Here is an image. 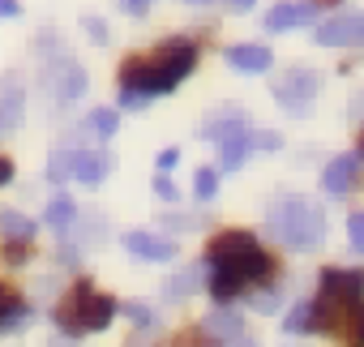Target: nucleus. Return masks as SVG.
Masks as SVG:
<instances>
[{"mask_svg":"<svg viewBox=\"0 0 364 347\" xmlns=\"http://www.w3.org/2000/svg\"><path fill=\"white\" fill-rule=\"evenodd\" d=\"M198 283H202V266H185V270H176V274L163 283V296H167V300H185V296L198 292Z\"/></svg>","mask_w":364,"mask_h":347,"instance_id":"obj_21","label":"nucleus"},{"mask_svg":"<svg viewBox=\"0 0 364 347\" xmlns=\"http://www.w3.org/2000/svg\"><path fill=\"white\" fill-rule=\"evenodd\" d=\"M249 154H253V146H249V133H240V137H228V142L219 146V167H223V171H240Z\"/></svg>","mask_w":364,"mask_h":347,"instance_id":"obj_22","label":"nucleus"},{"mask_svg":"<svg viewBox=\"0 0 364 347\" xmlns=\"http://www.w3.org/2000/svg\"><path fill=\"white\" fill-rule=\"evenodd\" d=\"M321 48H360L364 43V14H334L330 22L317 26Z\"/></svg>","mask_w":364,"mask_h":347,"instance_id":"obj_9","label":"nucleus"},{"mask_svg":"<svg viewBox=\"0 0 364 347\" xmlns=\"http://www.w3.org/2000/svg\"><path fill=\"white\" fill-rule=\"evenodd\" d=\"M48 347H69V343H48Z\"/></svg>","mask_w":364,"mask_h":347,"instance_id":"obj_42","label":"nucleus"},{"mask_svg":"<svg viewBox=\"0 0 364 347\" xmlns=\"http://www.w3.org/2000/svg\"><path fill=\"white\" fill-rule=\"evenodd\" d=\"M163 223H167L171 232H193V228H198V219H189V215H167Z\"/></svg>","mask_w":364,"mask_h":347,"instance_id":"obj_33","label":"nucleus"},{"mask_svg":"<svg viewBox=\"0 0 364 347\" xmlns=\"http://www.w3.org/2000/svg\"><path fill=\"white\" fill-rule=\"evenodd\" d=\"M5 262H9V266H26V262H31V245H18V240L5 245Z\"/></svg>","mask_w":364,"mask_h":347,"instance_id":"obj_31","label":"nucleus"},{"mask_svg":"<svg viewBox=\"0 0 364 347\" xmlns=\"http://www.w3.org/2000/svg\"><path fill=\"white\" fill-rule=\"evenodd\" d=\"M0 236H5V245H31V236H35V219H26L22 210H14V206H0Z\"/></svg>","mask_w":364,"mask_h":347,"instance_id":"obj_18","label":"nucleus"},{"mask_svg":"<svg viewBox=\"0 0 364 347\" xmlns=\"http://www.w3.org/2000/svg\"><path fill=\"white\" fill-rule=\"evenodd\" d=\"M270 90H274V99H279L291 116H304V112H309V103H313V99H317V90H321V78H317L313 69L296 65V69H287Z\"/></svg>","mask_w":364,"mask_h":347,"instance_id":"obj_5","label":"nucleus"},{"mask_svg":"<svg viewBox=\"0 0 364 347\" xmlns=\"http://www.w3.org/2000/svg\"><path fill=\"white\" fill-rule=\"evenodd\" d=\"M124 249L137 262H171L176 257V240H163V236H150V232H129Z\"/></svg>","mask_w":364,"mask_h":347,"instance_id":"obj_11","label":"nucleus"},{"mask_svg":"<svg viewBox=\"0 0 364 347\" xmlns=\"http://www.w3.org/2000/svg\"><path fill=\"white\" fill-rule=\"evenodd\" d=\"M249 146H253V150H262V154H274V150L283 146V137L266 129V133H249Z\"/></svg>","mask_w":364,"mask_h":347,"instance_id":"obj_27","label":"nucleus"},{"mask_svg":"<svg viewBox=\"0 0 364 347\" xmlns=\"http://www.w3.org/2000/svg\"><path fill=\"white\" fill-rule=\"evenodd\" d=\"M189 5H210V0H189Z\"/></svg>","mask_w":364,"mask_h":347,"instance_id":"obj_41","label":"nucleus"},{"mask_svg":"<svg viewBox=\"0 0 364 347\" xmlns=\"http://www.w3.org/2000/svg\"><path fill=\"white\" fill-rule=\"evenodd\" d=\"M0 18H22V5L18 0H0Z\"/></svg>","mask_w":364,"mask_h":347,"instance_id":"obj_37","label":"nucleus"},{"mask_svg":"<svg viewBox=\"0 0 364 347\" xmlns=\"http://www.w3.org/2000/svg\"><path fill=\"white\" fill-rule=\"evenodd\" d=\"M193 193H198L202 202H210V198L219 193V171H215V167H198V176H193Z\"/></svg>","mask_w":364,"mask_h":347,"instance_id":"obj_26","label":"nucleus"},{"mask_svg":"<svg viewBox=\"0 0 364 347\" xmlns=\"http://www.w3.org/2000/svg\"><path fill=\"white\" fill-rule=\"evenodd\" d=\"M321 292H334V296H343V300H360L364 274H360V270H326V274H321Z\"/></svg>","mask_w":364,"mask_h":347,"instance_id":"obj_19","label":"nucleus"},{"mask_svg":"<svg viewBox=\"0 0 364 347\" xmlns=\"http://www.w3.org/2000/svg\"><path fill=\"white\" fill-rule=\"evenodd\" d=\"M249 304L257 309V313H274L279 304H283V292L274 287V292H257V296H249Z\"/></svg>","mask_w":364,"mask_h":347,"instance_id":"obj_28","label":"nucleus"},{"mask_svg":"<svg viewBox=\"0 0 364 347\" xmlns=\"http://www.w3.org/2000/svg\"><path fill=\"white\" fill-rule=\"evenodd\" d=\"M347 240H351V249H355V253H364V210L347 219Z\"/></svg>","mask_w":364,"mask_h":347,"instance_id":"obj_29","label":"nucleus"},{"mask_svg":"<svg viewBox=\"0 0 364 347\" xmlns=\"http://www.w3.org/2000/svg\"><path fill=\"white\" fill-rule=\"evenodd\" d=\"M232 347H257V343H232Z\"/></svg>","mask_w":364,"mask_h":347,"instance_id":"obj_40","label":"nucleus"},{"mask_svg":"<svg viewBox=\"0 0 364 347\" xmlns=\"http://www.w3.org/2000/svg\"><path fill=\"white\" fill-rule=\"evenodd\" d=\"M112 317H116V300L103 296V292H95L90 279H77V283L69 287V296L56 304V326H60L65 338L99 334V330L112 326Z\"/></svg>","mask_w":364,"mask_h":347,"instance_id":"obj_4","label":"nucleus"},{"mask_svg":"<svg viewBox=\"0 0 364 347\" xmlns=\"http://www.w3.org/2000/svg\"><path fill=\"white\" fill-rule=\"evenodd\" d=\"M154 193H159L163 202H176V198H180V189H176L167 176H154Z\"/></svg>","mask_w":364,"mask_h":347,"instance_id":"obj_32","label":"nucleus"},{"mask_svg":"<svg viewBox=\"0 0 364 347\" xmlns=\"http://www.w3.org/2000/svg\"><path fill=\"white\" fill-rule=\"evenodd\" d=\"M82 150H86V124L60 133V142H56V150H52V159H48V185H65V181L73 176V163H77Z\"/></svg>","mask_w":364,"mask_h":347,"instance_id":"obj_7","label":"nucleus"},{"mask_svg":"<svg viewBox=\"0 0 364 347\" xmlns=\"http://www.w3.org/2000/svg\"><path fill=\"white\" fill-rule=\"evenodd\" d=\"M176 163H180V150H176V146H167V150L159 154V171H171Z\"/></svg>","mask_w":364,"mask_h":347,"instance_id":"obj_35","label":"nucleus"},{"mask_svg":"<svg viewBox=\"0 0 364 347\" xmlns=\"http://www.w3.org/2000/svg\"><path fill=\"white\" fill-rule=\"evenodd\" d=\"M107 167H112V154H107L103 146H86V150L77 154V163H73V176H77L86 189H95V185L107 176Z\"/></svg>","mask_w":364,"mask_h":347,"instance_id":"obj_12","label":"nucleus"},{"mask_svg":"<svg viewBox=\"0 0 364 347\" xmlns=\"http://www.w3.org/2000/svg\"><path fill=\"white\" fill-rule=\"evenodd\" d=\"M22 112H26V86H22V73L9 69L0 73V137L22 124Z\"/></svg>","mask_w":364,"mask_h":347,"instance_id":"obj_8","label":"nucleus"},{"mask_svg":"<svg viewBox=\"0 0 364 347\" xmlns=\"http://www.w3.org/2000/svg\"><path fill=\"white\" fill-rule=\"evenodd\" d=\"M355 167H360L355 154H338V159L326 163V171H321V189H326L330 198H343V193L351 189V181H355Z\"/></svg>","mask_w":364,"mask_h":347,"instance_id":"obj_13","label":"nucleus"},{"mask_svg":"<svg viewBox=\"0 0 364 347\" xmlns=\"http://www.w3.org/2000/svg\"><path fill=\"white\" fill-rule=\"evenodd\" d=\"M86 86H90V82H86V69H82L77 60L56 56V60L48 65V90H52L56 103H73V99H82Z\"/></svg>","mask_w":364,"mask_h":347,"instance_id":"obj_6","label":"nucleus"},{"mask_svg":"<svg viewBox=\"0 0 364 347\" xmlns=\"http://www.w3.org/2000/svg\"><path fill=\"white\" fill-rule=\"evenodd\" d=\"M26 317H31V304L22 300V292H18V287H9V283H0V334L22 330V326H26Z\"/></svg>","mask_w":364,"mask_h":347,"instance_id":"obj_15","label":"nucleus"},{"mask_svg":"<svg viewBox=\"0 0 364 347\" xmlns=\"http://www.w3.org/2000/svg\"><path fill=\"white\" fill-rule=\"evenodd\" d=\"M240 133H249V120H245V112H219L215 120H206L202 124V137H210V142H228V137H240Z\"/></svg>","mask_w":364,"mask_h":347,"instance_id":"obj_17","label":"nucleus"},{"mask_svg":"<svg viewBox=\"0 0 364 347\" xmlns=\"http://www.w3.org/2000/svg\"><path fill=\"white\" fill-rule=\"evenodd\" d=\"M86 31H90V35H95V39H99V43H103V39H107V26H103V22H99V18H86Z\"/></svg>","mask_w":364,"mask_h":347,"instance_id":"obj_38","label":"nucleus"},{"mask_svg":"<svg viewBox=\"0 0 364 347\" xmlns=\"http://www.w3.org/2000/svg\"><path fill=\"white\" fill-rule=\"evenodd\" d=\"M43 219H48V228H52V232L69 236V232L77 228V206H73V202H69L65 193H56V198L48 202V215H43Z\"/></svg>","mask_w":364,"mask_h":347,"instance_id":"obj_20","label":"nucleus"},{"mask_svg":"<svg viewBox=\"0 0 364 347\" xmlns=\"http://www.w3.org/2000/svg\"><path fill=\"white\" fill-rule=\"evenodd\" d=\"M35 43H39V48H35V52H39V60H48V56L56 60V48H60L56 31H39V39H35Z\"/></svg>","mask_w":364,"mask_h":347,"instance_id":"obj_30","label":"nucleus"},{"mask_svg":"<svg viewBox=\"0 0 364 347\" xmlns=\"http://www.w3.org/2000/svg\"><path fill=\"white\" fill-rule=\"evenodd\" d=\"M198 69V43L193 39H163L150 56H133L120 65V90L137 95V99H154L167 95Z\"/></svg>","mask_w":364,"mask_h":347,"instance_id":"obj_2","label":"nucleus"},{"mask_svg":"<svg viewBox=\"0 0 364 347\" xmlns=\"http://www.w3.org/2000/svg\"><path fill=\"white\" fill-rule=\"evenodd\" d=\"M266 228L274 232V240H283L287 249H300V253H309L326 240V215L309 198H279L266 215Z\"/></svg>","mask_w":364,"mask_h":347,"instance_id":"obj_3","label":"nucleus"},{"mask_svg":"<svg viewBox=\"0 0 364 347\" xmlns=\"http://www.w3.org/2000/svg\"><path fill=\"white\" fill-rule=\"evenodd\" d=\"M283 330H287V334H304V330H317V313H313V300H304V304H296V309L287 313V321H283Z\"/></svg>","mask_w":364,"mask_h":347,"instance_id":"obj_24","label":"nucleus"},{"mask_svg":"<svg viewBox=\"0 0 364 347\" xmlns=\"http://www.w3.org/2000/svg\"><path fill=\"white\" fill-rule=\"evenodd\" d=\"M228 65L240 73H266L270 69V48L262 43H232L228 48Z\"/></svg>","mask_w":364,"mask_h":347,"instance_id":"obj_16","label":"nucleus"},{"mask_svg":"<svg viewBox=\"0 0 364 347\" xmlns=\"http://www.w3.org/2000/svg\"><path fill=\"white\" fill-rule=\"evenodd\" d=\"M150 5H154V0H120V9H124L129 18H146Z\"/></svg>","mask_w":364,"mask_h":347,"instance_id":"obj_34","label":"nucleus"},{"mask_svg":"<svg viewBox=\"0 0 364 347\" xmlns=\"http://www.w3.org/2000/svg\"><path fill=\"white\" fill-rule=\"evenodd\" d=\"M228 5H232V9H249V5H253V0H228Z\"/></svg>","mask_w":364,"mask_h":347,"instance_id":"obj_39","label":"nucleus"},{"mask_svg":"<svg viewBox=\"0 0 364 347\" xmlns=\"http://www.w3.org/2000/svg\"><path fill=\"white\" fill-rule=\"evenodd\" d=\"M86 129H90L95 137H103V142H107V137H112V133L120 129V116H116L112 107H95V112L86 116Z\"/></svg>","mask_w":364,"mask_h":347,"instance_id":"obj_23","label":"nucleus"},{"mask_svg":"<svg viewBox=\"0 0 364 347\" xmlns=\"http://www.w3.org/2000/svg\"><path fill=\"white\" fill-rule=\"evenodd\" d=\"M206 262H210L206 287H210V296H215L219 304L236 300L249 283H257V279H266V274L274 270L270 253H266L249 232H219V236L210 240V249H206Z\"/></svg>","mask_w":364,"mask_h":347,"instance_id":"obj_1","label":"nucleus"},{"mask_svg":"<svg viewBox=\"0 0 364 347\" xmlns=\"http://www.w3.org/2000/svg\"><path fill=\"white\" fill-rule=\"evenodd\" d=\"M317 18V5L313 0H283L266 14V31L270 35H283V31H296V26H309Z\"/></svg>","mask_w":364,"mask_h":347,"instance_id":"obj_10","label":"nucleus"},{"mask_svg":"<svg viewBox=\"0 0 364 347\" xmlns=\"http://www.w3.org/2000/svg\"><path fill=\"white\" fill-rule=\"evenodd\" d=\"M116 313H124L133 326H141V330H150L154 326V309L150 304H141V300H129V304H116Z\"/></svg>","mask_w":364,"mask_h":347,"instance_id":"obj_25","label":"nucleus"},{"mask_svg":"<svg viewBox=\"0 0 364 347\" xmlns=\"http://www.w3.org/2000/svg\"><path fill=\"white\" fill-rule=\"evenodd\" d=\"M5 185H14V159L0 154V189H5Z\"/></svg>","mask_w":364,"mask_h":347,"instance_id":"obj_36","label":"nucleus"},{"mask_svg":"<svg viewBox=\"0 0 364 347\" xmlns=\"http://www.w3.org/2000/svg\"><path fill=\"white\" fill-rule=\"evenodd\" d=\"M202 338H210V343H240V313H232V309L219 304L215 313H206Z\"/></svg>","mask_w":364,"mask_h":347,"instance_id":"obj_14","label":"nucleus"}]
</instances>
